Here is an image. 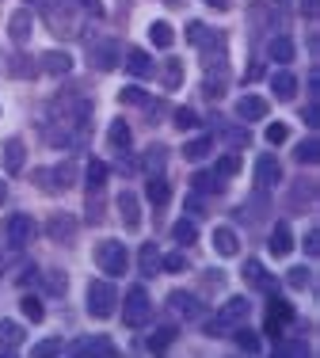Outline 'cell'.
<instances>
[{
    "label": "cell",
    "mask_w": 320,
    "mask_h": 358,
    "mask_svg": "<svg viewBox=\"0 0 320 358\" xmlns=\"http://www.w3.org/2000/svg\"><path fill=\"white\" fill-rule=\"evenodd\" d=\"M271 92L279 99H293V96H298V76H293L290 69H279L271 76Z\"/></svg>",
    "instance_id": "21"
},
{
    "label": "cell",
    "mask_w": 320,
    "mask_h": 358,
    "mask_svg": "<svg viewBox=\"0 0 320 358\" xmlns=\"http://www.w3.org/2000/svg\"><path fill=\"white\" fill-rule=\"evenodd\" d=\"M191 187H195L198 194H214V191H221V176L217 172H198L195 179H191Z\"/></svg>",
    "instance_id": "37"
},
{
    "label": "cell",
    "mask_w": 320,
    "mask_h": 358,
    "mask_svg": "<svg viewBox=\"0 0 320 358\" xmlns=\"http://www.w3.org/2000/svg\"><path fill=\"white\" fill-rule=\"evenodd\" d=\"M187 42H191V46H198V50H206L210 57L225 50V35H221V31L206 27V23H198V20L187 23Z\"/></svg>",
    "instance_id": "5"
},
{
    "label": "cell",
    "mask_w": 320,
    "mask_h": 358,
    "mask_svg": "<svg viewBox=\"0 0 320 358\" xmlns=\"http://www.w3.org/2000/svg\"><path fill=\"white\" fill-rule=\"evenodd\" d=\"M275 4H290V0H275Z\"/></svg>",
    "instance_id": "57"
},
{
    "label": "cell",
    "mask_w": 320,
    "mask_h": 358,
    "mask_svg": "<svg viewBox=\"0 0 320 358\" xmlns=\"http://www.w3.org/2000/svg\"><path fill=\"white\" fill-rule=\"evenodd\" d=\"M4 233H8V244L20 252V248H27V244L38 236V225H35V217H31V214H12V217H8V225H4Z\"/></svg>",
    "instance_id": "4"
},
{
    "label": "cell",
    "mask_w": 320,
    "mask_h": 358,
    "mask_svg": "<svg viewBox=\"0 0 320 358\" xmlns=\"http://www.w3.org/2000/svg\"><path fill=\"white\" fill-rule=\"evenodd\" d=\"M96 267L103 271V275H126V267H130L126 244H119V241H99L96 244Z\"/></svg>",
    "instance_id": "3"
},
{
    "label": "cell",
    "mask_w": 320,
    "mask_h": 358,
    "mask_svg": "<svg viewBox=\"0 0 320 358\" xmlns=\"http://www.w3.org/2000/svg\"><path fill=\"white\" fill-rule=\"evenodd\" d=\"M271 255H279V259H286L290 255V248H293V233H290V221H279V225L271 229Z\"/></svg>",
    "instance_id": "18"
},
{
    "label": "cell",
    "mask_w": 320,
    "mask_h": 358,
    "mask_svg": "<svg viewBox=\"0 0 320 358\" xmlns=\"http://www.w3.org/2000/svg\"><path fill=\"white\" fill-rule=\"evenodd\" d=\"M107 141H111V149H115V152H126V149H130V141H133L130 126H126L122 118H115L111 130H107Z\"/></svg>",
    "instance_id": "28"
},
{
    "label": "cell",
    "mask_w": 320,
    "mask_h": 358,
    "mask_svg": "<svg viewBox=\"0 0 320 358\" xmlns=\"http://www.w3.org/2000/svg\"><path fill=\"white\" fill-rule=\"evenodd\" d=\"M138 263H141V275H157V271H160V252H157V244H141Z\"/></svg>",
    "instance_id": "36"
},
{
    "label": "cell",
    "mask_w": 320,
    "mask_h": 358,
    "mask_svg": "<svg viewBox=\"0 0 320 358\" xmlns=\"http://www.w3.org/2000/svg\"><path fill=\"white\" fill-rule=\"evenodd\" d=\"M31 31H35V15H31L27 8L12 12V20H8V38H12L15 46H23V42L31 38Z\"/></svg>",
    "instance_id": "9"
},
{
    "label": "cell",
    "mask_w": 320,
    "mask_h": 358,
    "mask_svg": "<svg viewBox=\"0 0 320 358\" xmlns=\"http://www.w3.org/2000/svg\"><path fill=\"white\" fill-rule=\"evenodd\" d=\"M214 248H217V255H237V252H240V241H237V233H233L229 225L214 229Z\"/></svg>",
    "instance_id": "27"
},
{
    "label": "cell",
    "mask_w": 320,
    "mask_h": 358,
    "mask_svg": "<svg viewBox=\"0 0 320 358\" xmlns=\"http://www.w3.org/2000/svg\"><path fill=\"white\" fill-rule=\"evenodd\" d=\"M20 305H23V317H27V320H35V324H38L42 317H46V309H42V301H38V297H31V294L23 297Z\"/></svg>",
    "instance_id": "40"
},
{
    "label": "cell",
    "mask_w": 320,
    "mask_h": 358,
    "mask_svg": "<svg viewBox=\"0 0 320 358\" xmlns=\"http://www.w3.org/2000/svg\"><path fill=\"white\" fill-rule=\"evenodd\" d=\"M293 157H298V164H320V141H317V138H305V141H298V149H293Z\"/></svg>",
    "instance_id": "31"
},
{
    "label": "cell",
    "mask_w": 320,
    "mask_h": 358,
    "mask_svg": "<svg viewBox=\"0 0 320 358\" xmlns=\"http://www.w3.org/2000/svg\"><path fill=\"white\" fill-rule=\"evenodd\" d=\"M172 118H175V126H180V130H195V126H198V115L191 107H180Z\"/></svg>",
    "instance_id": "41"
},
{
    "label": "cell",
    "mask_w": 320,
    "mask_h": 358,
    "mask_svg": "<svg viewBox=\"0 0 320 358\" xmlns=\"http://www.w3.org/2000/svg\"><path fill=\"white\" fill-rule=\"evenodd\" d=\"M160 80H164L168 92H175L183 84V62H175V57H172V62L164 65V73H160Z\"/></svg>",
    "instance_id": "38"
},
{
    "label": "cell",
    "mask_w": 320,
    "mask_h": 358,
    "mask_svg": "<svg viewBox=\"0 0 320 358\" xmlns=\"http://www.w3.org/2000/svg\"><path fill=\"white\" fill-rule=\"evenodd\" d=\"M164 164H168V149H164V145H149L145 157H141V168H145L149 176H160V172H164Z\"/></svg>",
    "instance_id": "25"
},
{
    "label": "cell",
    "mask_w": 320,
    "mask_h": 358,
    "mask_svg": "<svg viewBox=\"0 0 320 358\" xmlns=\"http://www.w3.org/2000/svg\"><path fill=\"white\" fill-rule=\"evenodd\" d=\"M145 194H149V202H153V206H164V202L172 199V183H168L164 176H149Z\"/></svg>",
    "instance_id": "26"
},
{
    "label": "cell",
    "mask_w": 320,
    "mask_h": 358,
    "mask_svg": "<svg viewBox=\"0 0 320 358\" xmlns=\"http://www.w3.org/2000/svg\"><path fill=\"white\" fill-rule=\"evenodd\" d=\"M210 8H217V12H225V8H229V0H206Z\"/></svg>",
    "instance_id": "55"
},
{
    "label": "cell",
    "mask_w": 320,
    "mask_h": 358,
    "mask_svg": "<svg viewBox=\"0 0 320 358\" xmlns=\"http://www.w3.org/2000/svg\"><path fill=\"white\" fill-rule=\"evenodd\" d=\"M286 134H290V130H286V122H271V126H267V141H271V145H282Z\"/></svg>",
    "instance_id": "47"
},
{
    "label": "cell",
    "mask_w": 320,
    "mask_h": 358,
    "mask_svg": "<svg viewBox=\"0 0 320 358\" xmlns=\"http://www.w3.org/2000/svg\"><path fill=\"white\" fill-rule=\"evenodd\" d=\"M27 339V331L20 328L15 320H0V355H15Z\"/></svg>",
    "instance_id": "13"
},
{
    "label": "cell",
    "mask_w": 320,
    "mask_h": 358,
    "mask_svg": "<svg viewBox=\"0 0 320 358\" xmlns=\"http://www.w3.org/2000/svg\"><path fill=\"white\" fill-rule=\"evenodd\" d=\"M210 149H214V141H210V138H195V141L183 145V157H187L191 164H198V160L210 157Z\"/></svg>",
    "instance_id": "35"
},
{
    "label": "cell",
    "mask_w": 320,
    "mask_h": 358,
    "mask_svg": "<svg viewBox=\"0 0 320 358\" xmlns=\"http://www.w3.org/2000/svg\"><path fill=\"white\" fill-rule=\"evenodd\" d=\"M175 336H180V328H175V324H160V328L153 331V336H149L145 339V347H149V351H168V347H172L175 343Z\"/></svg>",
    "instance_id": "22"
},
{
    "label": "cell",
    "mask_w": 320,
    "mask_h": 358,
    "mask_svg": "<svg viewBox=\"0 0 320 358\" xmlns=\"http://www.w3.org/2000/svg\"><path fill=\"white\" fill-rule=\"evenodd\" d=\"M317 12H320V0H301V15L305 20H317Z\"/></svg>",
    "instance_id": "52"
},
{
    "label": "cell",
    "mask_w": 320,
    "mask_h": 358,
    "mask_svg": "<svg viewBox=\"0 0 320 358\" xmlns=\"http://www.w3.org/2000/svg\"><path fill=\"white\" fill-rule=\"evenodd\" d=\"M286 278H290V286H293V289H305V286H309V267H293Z\"/></svg>",
    "instance_id": "46"
},
{
    "label": "cell",
    "mask_w": 320,
    "mask_h": 358,
    "mask_svg": "<svg viewBox=\"0 0 320 358\" xmlns=\"http://www.w3.org/2000/svg\"><path fill=\"white\" fill-rule=\"evenodd\" d=\"M305 252H309V255H317V252H320V233H317V229H309V236H305Z\"/></svg>",
    "instance_id": "53"
},
{
    "label": "cell",
    "mask_w": 320,
    "mask_h": 358,
    "mask_svg": "<svg viewBox=\"0 0 320 358\" xmlns=\"http://www.w3.org/2000/svg\"><path fill=\"white\" fill-rule=\"evenodd\" d=\"M237 347L240 351H248V355H259L263 351V339H259V331H252V328H237Z\"/></svg>",
    "instance_id": "34"
},
{
    "label": "cell",
    "mask_w": 320,
    "mask_h": 358,
    "mask_svg": "<svg viewBox=\"0 0 320 358\" xmlns=\"http://www.w3.org/2000/svg\"><path fill=\"white\" fill-rule=\"evenodd\" d=\"M286 320H293V309H290L286 301H279V297H275V301H271V313H267V336H279Z\"/></svg>",
    "instance_id": "20"
},
{
    "label": "cell",
    "mask_w": 320,
    "mask_h": 358,
    "mask_svg": "<svg viewBox=\"0 0 320 358\" xmlns=\"http://www.w3.org/2000/svg\"><path fill=\"white\" fill-rule=\"evenodd\" d=\"M69 351L80 355V358H115V355H119L107 336H88V339H80V343H73Z\"/></svg>",
    "instance_id": "8"
},
{
    "label": "cell",
    "mask_w": 320,
    "mask_h": 358,
    "mask_svg": "<svg viewBox=\"0 0 320 358\" xmlns=\"http://www.w3.org/2000/svg\"><path fill=\"white\" fill-rule=\"evenodd\" d=\"M168 309H172L180 320H198V317H202L198 297L187 294V289H172V294H168Z\"/></svg>",
    "instance_id": "7"
},
{
    "label": "cell",
    "mask_w": 320,
    "mask_h": 358,
    "mask_svg": "<svg viewBox=\"0 0 320 358\" xmlns=\"http://www.w3.org/2000/svg\"><path fill=\"white\" fill-rule=\"evenodd\" d=\"M126 73L130 76H138V80H145V76H153L157 73V65H153V57L145 54V50H126Z\"/></svg>",
    "instance_id": "14"
},
{
    "label": "cell",
    "mask_w": 320,
    "mask_h": 358,
    "mask_svg": "<svg viewBox=\"0 0 320 358\" xmlns=\"http://www.w3.org/2000/svg\"><path fill=\"white\" fill-rule=\"evenodd\" d=\"M237 115L244 118V122H259V118L271 115V103H267L263 96H240L237 99Z\"/></svg>",
    "instance_id": "12"
},
{
    "label": "cell",
    "mask_w": 320,
    "mask_h": 358,
    "mask_svg": "<svg viewBox=\"0 0 320 358\" xmlns=\"http://www.w3.org/2000/svg\"><path fill=\"white\" fill-rule=\"evenodd\" d=\"M221 138L229 141L233 149H240V145H248V134H244V130H229V126H225V130H221Z\"/></svg>",
    "instance_id": "49"
},
{
    "label": "cell",
    "mask_w": 320,
    "mask_h": 358,
    "mask_svg": "<svg viewBox=\"0 0 320 358\" xmlns=\"http://www.w3.org/2000/svg\"><path fill=\"white\" fill-rule=\"evenodd\" d=\"M119 99H122V103H138V107H141V103H149V96L138 88V84H130V88H122V92H119Z\"/></svg>",
    "instance_id": "44"
},
{
    "label": "cell",
    "mask_w": 320,
    "mask_h": 358,
    "mask_svg": "<svg viewBox=\"0 0 320 358\" xmlns=\"http://www.w3.org/2000/svg\"><path fill=\"white\" fill-rule=\"evenodd\" d=\"M160 267H164V271H183V267H187V259H183L180 252H175V255H160Z\"/></svg>",
    "instance_id": "48"
},
{
    "label": "cell",
    "mask_w": 320,
    "mask_h": 358,
    "mask_svg": "<svg viewBox=\"0 0 320 358\" xmlns=\"http://www.w3.org/2000/svg\"><path fill=\"white\" fill-rule=\"evenodd\" d=\"M149 317H153V297H149V289L130 286L126 289V305H122V320L130 328H141V324H149Z\"/></svg>",
    "instance_id": "2"
},
{
    "label": "cell",
    "mask_w": 320,
    "mask_h": 358,
    "mask_svg": "<svg viewBox=\"0 0 320 358\" xmlns=\"http://www.w3.org/2000/svg\"><path fill=\"white\" fill-rule=\"evenodd\" d=\"M8 73H12V76H35V73H38V65H35V57L15 54V57H12V65H8Z\"/></svg>",
    "instance_id": "39"
},
{
    "label": "cell",
    "mask_w": 320,
    "mask_h": 358,
    "mask_svg": "<svg viewBox=\"0 0 320 358\" xmlns=\"http://www.w3.org/2000/svg\"><path fill=\"white\" fill-rule=\"evenodd\" d=\"M305 122L309 126H320V110L317 107H305Z\"/></svg>",
    "instance_id": "54"
},
{
    "label": "cell",
    "mask_w": 320,
    "mask_h": 358,
    "mask_svg": "<svg viewBox=\"0 0 320 358\" xmlns=\"http://www.w3.org/2000/svg\"><path fill=\"white\" fill-rule=\"evenodd\" d=\"M84 183H88V191H99V187L107 183V164L103 160H88V168H84Z\"/></svg>",
    "instance_id": "32"
},
{
    "label": "cell",
    "mask_w": 320,
    "mask_h": 358,
    "mask_svg": "<svg viewBox=\"0 0 320 358\" xmlns=\"http://www.w3.org/2000/svg\"><path fill=\"white\" fill-rule=\"evenodd\" d=\"M119 214H122V225L126 229H138L141 225V206H138V194H133V191H122L119 194Z\"/></svg>",
    "instance_id": "19"
},
{
    "label": "cell",
    "mask_w": 320,
    "mask_h": 358,
    "mask_svg": "<svg viewBox=\"0 0 320 358\" xmlns=\"http://www.w3.org/2000/svg\"><path fill=\"white\" fill-rule=\"evenodd\" d=\"M50 176H54V191H65V187H73V179H77V164L65 160V164L50 168Z\"/></svg>",
    "instance_id": "33"
},
{
    "label": "cell",
    "mask_w": 320,
    "mask_h": 358,
    "mask_svg": "<svg viewBox=\"0 0 320 358\" xmlns=\"http://www.w3.org/2000/svg\"><path fill=\"white\" fill-rule=\"evenodd\" d=\"M149 42H153V46H160V50H168V46L175 42V31H172V23L157 20L153 27H149Z\"/></svg>",
    "instance_id": "30"
},
{
    "label": "cell",
    "mask_w": 320,
    "mask_h": 358,
    "mask_svg": "<svg viewBox=\"0 0 320 358\" xmlns=\"http://www.w3.org/2000/svg\"><path fill=\"white\" fill-rule=\"evenodd\" d=\"M27 164V149H23L20 138H8L4 141V168L8 172H20V168Z\"/></svg>",
    "instance_id": "24"
},
{
    "label": "cell",
    "mask_w": 320,
    "mask_h": 358,
    "mask_svg": "<svg viewBox=\"0 0 320 358\" xmlns=\"http://www.w3.org/2000/svg\"><path fill=\"white\" fill-rule=\"evenodd\" d=\"M256 183L259 187H279L282 183V164L271 157V152H263V157L256 160Z\"/></svg>",
    "instance_id": "10"
},
{
    "label": "cell",
    "mask_w": 320,
    "mask_h": 358,
    "mask_svg": "<svg viewBox=\"0 0 320 358\" xmlns=\"http://www.w3.org/2000/svg\"><path fill=\"white\" fill-rule=\"evenodd\" d=\"M4 202H8V183L0 179V206H4Z\"/></svg>",
    "instance_id": "56"
},
{
    "label": "cell",
    "mask_w": 320,
    "mask_h": 358,
    "mask_svg": "<svg viewBox=\"0 0 320 358\" xmlns=\"http://www.w3.org/2000/svg\"><path fill=\"white\" fill-rule=\"evenodd\" d=\"M46 233H50V241L65 244V241H73V233H77V221H73L69 214H54L46 221Z\"/></svg>",
    "instance_id": "17"
},
{
    "label": "cell",
    "mask_w": 320,
    "mask_h": 358,
    "mask_svg": "<svg viewBox=\"0 0 320 358\" xmlns=\"http://www.w3.org/2000/svg\"><path fill=\"white\" fill-rule=\"evenodd\" d=\"M248 313H252V305H248V297H229V301L221 305V313H217V320L221 324H229V328H237V324L248 320Z\"/></svg>",
    "instance_id": "11"
},
{
    "label": "cell",
    "mask_w": 320,
    "mask_h": 358,
    "mask_svg": "<svg viewBox=\"0 0 320 358\" xmlns=\"http://www.w3.org/2000/svg\"><path fill=\"white\" fill-rule=\"evenodd\" d=\"M275 355H298V358H305L309 355V343H301V339H290V343H279V347H275Z\"/></svg>",
    "instance_id": "42"
},
{
    "label": "cell",
    "mask_w": 320,
    "mask_h": 358,
    "mask_svg": "<svg viewBox=\"0 0 320 358\" xmlns=\"http://www.w3.org/2000/svg\"><path fill=\"white\" fill-rule=\"evenodd\" d=\"M119 62H122V50H119V42H96L92 46V69H99V73H111V69H119Z\"/></svg>",
    "instance_id": "6"
},
{
    "label": "cell",
    "mask_w": 320,
    "mask_h": 358,
    "mask_svg": "<svg viewBox=\"0 0 320 358\" xmlns=\"http://www.w3.org/2000/svg\"><path fill=\"white\" fill-rule=\"evenodd\" d=\"M38 69L50 73V76H65L73 69V57L65 54V50H46V54L38 57Z\"/></svg>",
    "instance_id": "15"
},
{
    "label": "cell",
    "mask_w": 320,
    "mask_h": 358,
    "mask_svg": "<svg viewBox=\"0 0 320 358\" xmlns=\"http://www.w3.org/2000/svg\"><path fill=\"white\" fill-rule=\"evenodd\" d=\"M244 278H248L256 289H263V294H275V289H279V282L267 275V267H263L259 259H248V263H244Z\"/></svg>",
    "instance_id": "16"
},
{
    "label": "cell",
    "mask_w": 320,
    "mask_h": 358,
    "mask_svg": "<svg viewBox=\"0 0 320 358\" xmlns=\"http://www.w3.org/2000/svg\"><path fill=\"white\" fill-rule=\"evenodd\" d=\"M73 4H77V8H80V12H88V15H96V20H99V15H103V4H99V0H73Z\"/></svg>",
    "instance_id": "50"
},
{
    "label": "cell",
    "mask_w": 320,
    "mask_h": 358,
    "mask_svg": "<svg viewBox=\"0 0 320 358\" xmlns=\"http://www.w3.org/2000/svg\"><path fill=\"white\" fill-rule=\"evenodd\" d=\"M42 282H46L50 294H65V286H69V282H65L61 271H50V275H42Z\"/></svg>",
    "instance_id": "45"
},
{
    "label": "cell",
    "mask_w": 320,
    "mask_h": 358,
    "mask_svg": "<svg viewBox=\"0 0 320 358\" xmlns=\"http://www.w3.org/2000/svg\"><path fill=\"white\" fill-rule=\"evenodd\" d=\"M57 351H61V343H57V339H46V343H38V347H35V355H38V358L57 355Z\"/></svg>",
    "instance_id": "51"
},
{
    "label": "cell",
    "mask_w": 320,
    "mask_h": 358,
    "mask_svg": "<svg viewBox=\"0 0 320 358\" xmlns=\"http://www.w3.org/2000/svg\"><path fill=\"white\" fill-rule=\"evenodd\" d=\"M115 309H119V289H115V282L96 278L88 286V313L96 320H107V317H115Z\"/></svg>",
    "instance_id": "1"
},
{
    "label": "cell",
    "mask_w": 320,
    "mask_h": 358,
    "mask_svg": "<svg viewBox=\"0 0 320 358\" xmlns=\"http://www.w3.org/2000/svg\"><path fill=\"white\" fill-rule=\"evenodd\" d=\"M267 54H271V62H279L282 69L293 62V54H298V46H293V38H286V35H279V38H271V46H267Z\"/></svg>",
    "instance_id": "23"
},
{
    "label": "cell",
    "mask_w": 320,
    "mask_h": 358,
    "mask_svg": "<svg viewBox=\"0 0 320 358\" xmlns=\"http://www.w3.org/2000/svg\"><path fill=\"white\" fill-rule=\"evenodd\" d=\"M172 241L183 244V248H187V244H195V241H198V225H195L191 217H180V221L172 225Z\"/></svg>",
    "instance_id": "29"
},
{
    "label": "cell",
    "mask_w": 320,
    "mask_h": 358,
    "mask_svg": "<svg viewBox=\"0 0 320 358\" xmlns=\"http://www.w3.org/2000/svg\"><path fill=\"white\" fill-rule=\"evenodd\" d=\"M240 172V157H237V152H229V157H221V160H217V176H237Z\"/></svg>",
    "instance_id": "43"
}]
</instances>
